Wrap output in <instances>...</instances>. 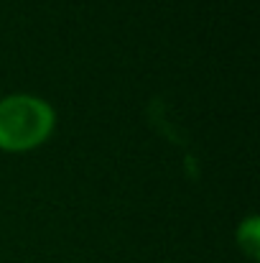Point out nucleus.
I'll use <instances>...</instances> for the list:
<instances>
[{
	"label": "nucleus",
	"instance_id": "nucleus-1",
	"mask_svg": "<svg viewBox=\"0 0 260 263\" xmlns=\"http://www.w3.org/2000/svg\"><path fill=\"white\" fill-rule=\"evenodd\" d=\"M56 130V107L33 92H10L0 97V151L23 156L51 141Z\"/></svg>",
	"mask_w": 260,
	"mask_h": 263
},
{
	"label": "nucleus",
	"instance_id": "nucleus-2",
	"mask_svg": "<svg viewBox=\"0 0 260 263\" xmlns=\"http://www.w3.org/2000/svg\"><path fill=\"white\" fill-rule=\"evenodd\" d=\"M235 243L240 248V253L248 261H258L260 258V217L258 215H248L237 222L235 228Z\"/></svg>",
	"mask_w": 260,
	"mask_h": 263
}]
</instances>
